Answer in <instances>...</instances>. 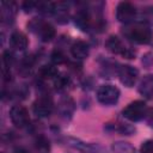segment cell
I'll use <instances>...</instances> for the list:
<instances>
[{
  "label": "cell",
  "instance_id": "6da1fadb",
  "mask_svg": "<svg viewBox=\"0 0 153 153\" xmlns=\"http://www.w3.org/2000/svg\"><path fill=\"white\" fill-rule=\"evenodd\" d=\"M123 35L139 44H147L152 39V31L151 29L142 23H135V24H129L123 29Z\"/></svg>",
  "mask_w": 153,
  "mask_h": 153
},
{
  "label": "cell",
  "instance_id": "7a4b0ae2",
  "mask_svg": "<svg viewBox=\"0 0 153 153\" xmlns=\"http://www.w3.org/2000/svg\"><path fill=\"white\" fill-rule=\"evenodd\" d=\"M146 114H147V105L143 100H134L129 103L122 111V115L131 122L141 121L143 117H146Z\"/></svg>",
  "mask_w": 153,
  "mask_h": 153
},
{
  "label": "cell",
  "instance_id": "3957f363",
  "mask_svg": "<svg viewBox=\"0 0 153 153\" xmlns=\"http://www.w3.org/2000/svg\"><path fill=\"white\" fill-rule=\"evenodd\" d=\"M105 47H106V49H108L109 51H111L112 54H120V55H122V56H124V57H127V59H134V56H135V51H134L131 48L127 47V45L121 41V38H118V37L115 36V35H111V36L106 39Z\"/></svg>",
  "mask_w": 153,
  "mask_h": 153
},
{
  "label": "cell",
  "instance_id": "277c9868",
  "mask_svg": "<svg viewBox=\"0 0 153 153\" xmlns=\"http://www.w3.org/2000/svg\"><path fill=\"white\" fill-rule=\"evenodd\" d=\"M120 98V90L114 85H102L97 90V99L104 105H114Z\"/></svg>",
  "mask_w": 153,
  "mask_h": 153
},
{
  "label": "cell",
  "instance_id": "5b68a950",
  "mask_svg": "<svg viewBox=\"0 0 153 153\" xmlns=\"http://www.w3.org/2000/svg\"><path fill=\"white\" fill-rule=\"evenodd\" d=\"M29 26L31 27V30L33 32H36L38 35V37L41 38V41L43 42H49L55 37V29L51 24L47 23V22H37L33 20L29 24Z\"/></svg>",
  "mask_w": 153,
  "mask_h": 153
},
{
  "label": "cell",
  "instance_id": "8992f818",
  "mask_svg": "<svg viewBox=\"0 0 153 153\" xmlns=\"http://www.w3.org/2000/svg\"><path fill=\"white\" fill-rule=\"evenodd\" d=\"M136 16L135 6L128 1H122L117 5L116 8V18L120 23L130 24Z\"/></svg>",
  "mask_w": 153,
  "mask_h": 153
},
{
  "label": "cell",
  "instance_id": "52a82bcc",
  "mask_svg": "<svg viewBox=\"0 0 153 153\" xmlns=\"http://www.w3.org/2000/svg\"><path fill=\"white\" fill-rule=\"evenodd\" d=\"M118 76H120V81L124 86L133 87L137 80L139 71L130 65H123L118 68Z\"/></svg>",
  "mask_w": 153,
  "mask_h": 153
},
{
  "label": "cell",
  "instance_id": "ba28073f",
  "mask_svg": "<svg viewBox=\"0 0 153 153\" xmlns=\"http://www.w3.org/2000/svg\"><path fill=\"white\" fill-rule=\"evenodd\" d=\"M10 117H11L12 123L18 128H23L30 122L29 112L23 105L12 106L11 110H10Z\"/></svg>",
  "mask_w": 153,
  "mask_h": 153
},
{
  "label": "cell",
  "instance_id": "9c48e42d",
  "mask_svg": "<svg viewBox=\"0 0 153 153\" xmlns=\"http://www.w3.org/2000/svg\"><path fill=\"white\" fill-rule=\"evenodd\" d=\"M32 109L38 117H47L53 111V100L49 97H39L35 100Z\"/></svg>",
  "mask_w": 153,
  "mask_h": 153
},
{
  "label": "cell",
  "instance_id": "30bf717a",
  "mask_svg": "<svg viewBox=\"0 0 153 153\" xmlns=\"http://www.w3.org/2000/svg\"><path fill=\"white\" fill-rule=\"evenodd\" d=\"M10 44L11 47L14 49V50H18V51H22V50H25L27 48V44H29V41H27V37L20 32V31H14L11 37H10Z\"/></svg>",
  "mask_w": 153,
  "mask_h": 153
},
{
  "label": "cell",
  "instance_id": "8fae6325",
  "mask_svg": "<svg viewBox=\"0 0 153 153\" xmlns=\"http://www.w3.org/2000/svg\"><path fill=\"white\" fill-rule=\"evenodd\" d=\"M139 92L147 99H153V74L145 75L139 85Z\"/></svg>",
  "mask_w": 153,
  "mask_h": 153
},
{
  "label": "cell",
  "instance_id": "7c38bea8",
  "mask_svg": "<svg viewBox=\"0 0 153 153\" xmlns=\"http://www.w3.org/2000/svg\"><path fill=\"white\" fill-rule=\"evenodd\" d=\"M71 53H72L73 57H75L76 60H84L88 56L90 48H88L87 43H85L82 41H75L71 47Z\"/></svg>",
  "mask_w": 153,
  "mask_h": 153
},
{
  "label": "cell",
  "instance_id": "4fadbf2b",
  "mask_svg": "<svg viewBox=\"0 0 153 153\" xmlns=\"http://www.w3.org/2000/svg\"><path fill=\"white\" fill-rule=\"evenodd\" d=\"M74 23L81 31H87L91 26V16L86 10H79L74 16Z\"/></svg>",
  "mask_w": 153,
  "mask_h": 153
},
{
  "label": "cell",
  "instance_id": "5bb4252c",
  "mask_svg": "<svg viewBox=\"0 0 153 153\" xmlns=\"http://www.w3.org/2000/svg\"><path fill=\"white\" fill-rule=\"evenodd\" d=\"M59 110L61 116L63 117H71L73 111H74V102L69 98V97H65L61 99L60 104H59Z\"/></svg>",
  "mask_w": 153,
  "mask_h": 153
},
{
  "label": "cell",
  "instance_id": "9a60e30c",
  "mask_svg": "<svg viewBox=\"0 0 153 153\" xmlns=\"http://www.w3.org/2000/svg\"><path fill=\"white\" fill-rule=\"evenodd\" d=\"M14 17V4L2 2L1 4V19L2 22H12Z\"/></svg>",
  "mask_w": 153,
  "mask_h": 153
},
{
  "label": "cell",
  "instance_id": "2e32d148",
  "mask_svg": "<svg viewBox=\"0 0 153 153\" xmlns=\"http://www.w3.org/2000/svg\"><path fill=\"white\" fill-rule=\"evenodd\" d=\"M111 149L114 153H135V148L129 142H124V141L114 142Z\"/></svg>",
  "mask_w": 153,
  "mask_h": 153
},
{
  "label": "cell",
  "instance_id": "e0dca14e",
  "mask_svg": "<svg viewBox=\"0 0 153 153\" xmlns=\"http://www.w3.org/2000/svg\"><path fill=\"white\" fill-rule=\"evenodd\" d=\"M39 75L43 79H55L59 75L57 68L53 65H44L39 68Z\"/></svg>",
  "mask_w": 153,
  "mask_h": 153
},
{
  "label": "cell",
  "instance_id": "ac0fdd59",
  "mask_svg": "<svg viewBox=\"0 0 153 153\" xmlns=\"http://www.w3.org/2000/svg\"><path fill=\"white\" fill-rule=\"evenodd\" d=\"M51 61L55 63V65H61V63H63L65 61H66V56L63 55V53L62 51H60V50H54L53 53H51Z\"/></svg>",
  "mask_w": 153,
  "mask_h": 153
},
{
  "label": "cell",
  "instance_id": "d6986e66",
  "mask_svg": "<svg viewBox=\"0 0 153 153\" xmlns=\"http://www.w3.org/2000/svg\"><path fill=\"white\" fill-rule=\"evenodd\" d=\"M68 84H69V80L65 75H57L55 78V86H56V88H65Z\"/></svg>",
  "mask_w": 153,
  "mask_h": 153
},
{
  "label": "cell",
  "instance_id": "ffe728a7",
  "mask_svg": "<svg viewBox=\"0 0 153 153\" xmlns=\"http://www.w3.org/2000/svg\"><path fill=\"white\" fill-rule=\"evenodd\" d=\"M37 149L41 151L42 153L49 152V141H47L44 137H39L37 140Z\"/></svg>",
  "mask_w": 153,
  "mask_h": 153
},
{
  "label": "cell",
  "instance_id": "44dd1931",
  "mask_svg": "<svg viewBox=\"0 0 153 153\" xmlns=\"http://www.w3.org/2000/svg\"><path fill=\"white\" fill-rule=\"evenodd\" d=\"M142 18L145 19V22L153 24V7H146L142 11Z\"/></svg>",
  "mask_w": 153,
  "mask_h": 153
},
{
  "label": "cell",
  "instance_id": "7402d4cb",
  "mask_svg": "<svg viewBox=\"0 0 153 153\" xmlns=\"http://www.w3.org/2000/svg\"><path fill=\"white\" fill-rule=\"evenodd\" d=\"M140 149H141V153H153V139L142 142Z\"/></svg>",
  "mask_w": 153,
  "mask_h": 153
},
{
  "label": "cell",
  "instance_id": "603a6c76",
  "mask_svg": "<svg viewBox=\"0 0 153 153\" xmlns=\"http://www.w3.org/2000/svg\"><path fill=\"white\" fill-rule=\"evenodd\" d=\"M12 61H13V56L10 51H5L2 54V62H4V68L6 69H10V66L12 65Z\"/></svg>",
  "mask_w": 153,
  "mask_h": 153
},
{
  "label": "cell",
  "instance_id": "cb8c5ba5",
  "mask_svg": "<svg viewBox=\"0 0 153 153\" xmlns=\"http://www.w3.org/2000/svg\"><path fill=\"white\" fill-rule=\"evenodd\" d=\"M146 121H147L148 126L153 128V109L149 110V111H147V114H146Z\"/></svg>",
  "mask_w": 153,
  "mask_h": 153
},
{
  "label": "cell",
  "instance_id": "d4e9b609",
  "mask_svg": "<svg viewBox=\"0 0 153 153\" xmlns=\"http://www.w3.org/2000/svg\"><path fill=\"white\" fill-rule=\"evenodd\" d=\"M16 152H17V153H27L26 151H24V149H22V148H19V149H17Z\"/></svg>",
  "mask_w": 153,
  "mask_h": 153
}]
</instances>
